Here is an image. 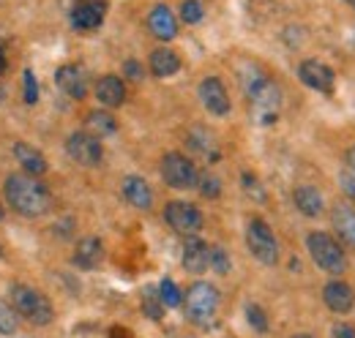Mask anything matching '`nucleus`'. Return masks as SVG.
<instances>
[{"label":"nucleus","mask_w":355,"mask_h":338,"mask_svg":"<svg viewBox=\"0 0 355 338\" xmlns=\"http://www.w3.org/2000/svg\"><path fill=\"white\" fill-rule=\"evenodd\" d=\"M6 199L19 215L36 218L52 208V194L44 183H39L33 175H11L6 177Z\"/></svg>","instance_id":"1"},{"label":"nucleus","mask_w":355,"mask_h":338,"mask_svg":"<svg viewBox=\"0 0 355 338\" xmlns=\"http://www.w3.org/2000/svg\"><path fill=\"white\" fill-rule=\"evenodd\" d=\"M306 249H309L311 259L320 270L331 273V276H342L347 270V254H345V246L328 235V232H309L306 238Z\"/></svg>","instance_id":"2"},{"label":"nucleus","mask_w":355,"mask_h":338,"mask_svg":"<svg viewBox=\"0 0 355 338\" xmlns=\"http://www.w3.org/2000/svg\"><path fill=\"white\" fill-rule=\"evenodd\" d=\"M11 305H14V311L19 314V317H25L28 322H33V325H49L52 319H55V311H52V305H49V300H46L42 292H36L33 287H25V284H17V287H11Z\"/></svg>","instance_id":"3"},{"label":"nucleus","mask_w":355,"mask_h":338,"mask_svg":"<svg viewBox=\"0 0 355 338\" xmlns=\"http://www.w3.org/2000/svg\"><path fill=\"white\" fill-rule=\"evenodd\" d=\"M186 303V317L194 322V325H202L208 328L216 317V308H219V290L208 281H197L189 287V292L183 297Z\"/></svg>","instance_id":"4"},{"label":"nucleus","mask_w":355,"mask_h":338,"mask_svg":"<svg viewBox=\"0 0 355 338\" xmlns=\"http://www.w3.org/2000/svg\"><path fill=\"white\" fill-rule=\"evenodd\" d=\"M246 246L252 256L263 265H276L279 262V243H276V235L270 232L263 218H252L249 226H246Z\"/></svg>","instance_id":"5"},{"label":"nucleus","mask_w":355,"mask_h":338,"mask_svg":"<svg viewBox=\"0 0 355 338\" xmlns=\"http://www.w3.org/2000/svg\"><path fill=\"white\" fill-rule=\"evenodd\" d=\"M162 177L167 186H173L178 191H186V188H194L197 186V167L191 159H186L183 153H167L162 159Z\"/></svg>","instance_id":"6"},{"label":"nucleus","mask_w":355,"mask_h":338,"mask_svg":"<svg viewBox=\"0 0 355 338\" xmlns=\"http://www.w3.org/2000/svg\"><path fill=\"white\" fill-rule=\"evenodd\" d=\"M164 221L175 229L178 235H183V238L197 235L202 229V213L197 211L191 202H167Z\"/></svg>","instance_id":"7"},{"label":"nucleus","mask_w":355,"mask_h":338,"mask_svg":"<svg viewBox=\"0 0 355 338\" xmlns=\"http://www.w3.org/2000/svg\"><path fill=\"white\" fill-rule=\"evenodd\" d=\"M66 150H69V156H71L77 164H83V167H96V164L101 161V156H104L98 136H93L90 131H74V134L66 139Z\"/></svg>","instance_id":"8"},{"label":"nucleus","mask_w":355,"mask_h":338,"mask_svg":"<svg viewBox=\"0 0 355 338\" xmlns=\"http://www.w3.org/2000/svg\"><path fill=\"white\" fill-rule=\"evenodd\" d=\"M298 77H301V82L306 84V87L317 90V93H331L334 84H336L334 69L320 63V60H304L301 69H298Z\"/></svg>","instance_id":"9"},{"label":"nucleus","mask_w":355,"mask_h":338,"mask_svg":"<svg viewBox=\"0 0 355 338\" xmlns=\"http://www.w3.org/2000/svg\"><path fill=\"white\" fill-rule=\"evenodd\" d=\"M107 0H74L71 6V25L80 30H93L104 22Z\"/></svg>","instance_id":"10"},{"label":"nucleus","mask_w":355,"mask_h":338,"mask_svg":"<svg viewBox=\"0 0 355 338\" xmlns=\"http://www.w3.org/2000/svg\"><path fill=\"white\" fill-rule=\"evenodd\" d=\"M200 101L205 104V109L216 118H224L230 112V96H227V87L222 84V80L216 77H205L200 82Z\"/></svg>","instance_id":"11"},{"label":"nucleus","mask_w":355,"mask_h":338,"mask_svg":"<svg viewBox=\"0 0 355 338\" xmlns=\"http://www.w3.org/2000/svg\"><path fill=\"white\" fill-rule=\"evenodd\" d=\"M55 80H58L60 90H63L66 96H71V98H85V93H88V74H85V69H80V66H74V63L60 66L58 74H55Z\"/></svg>","instance_id":"12"},{"label":"nucleus","mask_w":355,"mask_h":338,"mask_svg":"<svg viewBox=\"0 0 355 338\" xmlns=\"http://www.w3.org/2000/svg\"><path fill=\"white\" fill-rule=\"evenodd\" d=\"M208 256H211V249L205 246L202 238H197V235L186 238V243H183V267L189 273H194V276L205 273L208 270Z\"/></svg>","instance_id":"13"},{"label":"nucleus","mask_w":355,"mask_h":338,"mask_svg":"<svg viewBox=\"0 0 355 338\" xmlns=\"http://www.w3.org/2000/svg\"><path fill=\"white\" fill-rule=\"evenodd\" d=\"M331 224H334V232H336L339 243L347 246V249H355V211L353 208L345 205V202L334 205V211H331Z\"/></svg>","instance_id":"14"},{"label":"nucleus","mask_w":355,"mask_h":338,"mask_svg":"<svg viewBox=\"0 0 355 338\" xmlns=\"http://www.w3.org/2000/svg\"><path fill=\"white\" fill-rule=\"evenodd\" d=\"M322 300H325V305L334 311V314H350L355 305V292L350 284H345V281H331V284H325V290H322Z\"/></svg>","instance_id":"15"},{"label":"nucleus","mask_w":355,"mask_h":338,"mask_svg":"<svg viewBox=\"0 0 355 338\" xmlns=\"http://www.w3.org/2000/svg\"><path fill=\"white\" fill-rule=\"evenodd\" d=\"M148 25H150V33L156 36V39H162V42H170V39H175L178 33V22H175V14L167 8V6H153V11H150V17H148Z\"/></svg>","instance_id":"16"},{"label":"nucleus","mask_w":355,"mask_h":338,"mask_svg":"<svg viewBox=\"0 0 355 338\" xmlns=\"http://www.w3.org/2000/svg\"><path fill=\"white\" fill-rule=\"evenodd\" d=\"M96 98L104 104V107H121L123 101H126V84L121 77H115V74H107V77H101L98 84H96Z\"/></svg>","instance_id":"17"},{"label":"nucleus","mask_w":355,"mask_h":338,"mask_svg":"<svg viewBox=\"0 0 355 338\" xmlns=\"http://www.w3.org/2000/svg\"><path fill=\"white\" fill-rule=\"evenodd\" d=\"M14 159H17L19 167L25 169L28 175H33V177H39V175L46 172V159L28 142H17L14 145Z\"/></svg>","instance_id":"18"},{"label":"nucleus","mask_w":355,"mask_h":338,"mask_svg":"<svg viewBox=\"0 0 355 338\" xmlns=\"http://www.w3.org/2000/svg\"><path fill=\"white\" fill-rule=\"evenodd\" d=\"M123 197L132 202L137 211H150V205H153V191H150V186L142 180V177H126L123 180Z\"/></svg>","instance_id":"19"},{"label":"nucleus","mask_w":355,"mask_h":338,"mask_svg":"<svg viewBox=\"0 0 355 338\" xmlns=\"http://www.w3.org/2000/svg\"><path fill=\"white\" fill-rule=\"evenodd\" d=\"M104 259V246L98 238H85L77 243V254H74V265L83 267V270H93L98 267Z\"/></svg>","instance_id":"20"},{"label":"nucleus","mask_w":355,"mask_h":338,"mask_svg":"<svg viewBox=\"0 0 355 338\" xmlns=\"http://www.w3.org/2000/svg\"><path fill=\"white\" fill-rule=\"evenodd\" d=\"M293 199H295V208L304 213L306 218H317V215H322L325 202H322V194H320L314 186H298V188H295V194H293Z\"/></svg>","instance_id":"21"},{"label":"nucleus","mask_w":355,"mask_h":338,"mask_svg":"<svg viewBox=\"0 0 355 338\" xmlns=\"http://www.w3.org/2000/svg\"><path fill=\"white\" fill-rule=\"evenodd\" d=\"M178 69H180V57H178L173 49H156V52H150V71L156 77H173Z\"/></svg>","instance_id":"22"},{"label":"nucleus","mask_w":355,"mask_h":338,"mask_svg":"<svg viewBox=\"0 0 355 338\" xmlns=\"http://www.w3.org/2000/svg\"><path fill=\"white\" fill-rule=\"evenodd\" d=\"M189 148L197 150V153H202L208 161H216L219 159V148H216L214 136L208 131H202V128H197V131L189 134Z\"/></svg>","instance_id":"23"},{"label":"nucleus","mask_w":355,"mask_h":338,"mask_svg":"<svg viewBox=\"0 0 355 338\" xmlns=\"http://www.w3.org/2000/svg\"><path fill=\"white\" fill-rule=\"evenodd\" d=\"M85 126H88V131L93 136H107V134H115L118 131L115 118L110 112H104V109H93L88 118H85Z\"/></svg>","instance_id":"24"},{"label":"nucleus","mask_w":355,"mask_h":338,"mask_svg":"<svg viewBox=\"0 0 355 338\" xmlns=\"http://www.w3.org/2000/svg\"><path fill=\"white\" fill-rule=\"evenodd\" d=\"M17 330H19V314L14 311V305L8 300H0V333L14 336Z\"/></svg>","instance_id":"25"},{"label":"nucleus","mask_w":355,"mask_h":338,"mask_svg":"<svg viewBox=\"0 0 355 338\" xmlns=\"http://www.w3.org/2000/svg\"><path fill=\"white\" fill-rule=\"evenodd\" d=\"M159 300L164 303V308H178V305L183 303V295H180V290H178L175 281L164 278V281L159 284Z\"/></svg>","instance_id":"26"},{"label":"nucleus","mask_w":355,"mask_h":338,"mask_svg":"<svg viewBox=\"0 0 355 338\" xmlns=\"http://www.w3.org/2000/svg\"><path fill=\"white\" fill-rule=\"evenodd\" d=\"M142 311L153 319V322H159L162 319V314H164V303L159 300V292H145V297H142Z\"/></svg>","instance_id":"27"},{"label":"nucleus","mask_w":355,"mask_h":338,"mask_svg":"<svg viewBox=\"0 0 355 338\" xmlns=\"http://www.w3.org/2000/svg\"><path fill=\"white\" fill-rule=\"evenodd\" d=\"M202 3L200 0H183L180 3V19L183 22H189V25H197L200 19H202Z\"/></svg>","instance_id":"28"},{"label":"nucleus","mask_w":355,"mask_h":338,"mask_svg":"<svg viewBox=\"0 0 355 338\" xmlns=\"http://www.w3.org/2000/svg\"><path fill=\"white\" fill-rule=\"evenodd\" d=\"M197 186H200V194H202L205 199H216V197L222 194V183H219V177H214V175H200V177H197Z\"/></svg>","instance_id":"29"},{"label":"nucleus","mask_w":355,"mask_h":338,"mask_svg":"<svg viewBox=\"0 0 355 338\" xmlns=\"http://www.w3.org/2000/svg\"><path fill=\"white\" fill-rule=\"evenodd\" d=\"M246 319H249V325H252L257 333H266V330H268V317H266V311H263L260 305L249 303V305H246Z\"/></svg>","instance_id":"30"},{"label":"nucleus","mask_w":355,"mask_h":338,"mask_svg":"<svg viewBox=\"0 0 355 338\" xmlns=\"http://www.w3.org/2000/svg\"><path fill=\"white\" fill-rule=\"evenodd\" d=\"M208 267H214L219 276L224 273H230V254L224 251V249H211V256H208Z\"/></svg>","instance_id":"31"},{"label":"nucleus","mask_w":355,"mask_h":338,"mask_svg":"<svg viewBox=\"0 0 355 338\" xmlns=\"http://www.w3.org/2000/svg\"><path fill=\"white\" fill-rule=\"evenodd\" d=\"M25 104H36L39 101V82H36V74L31 69H25Z\"/></svg>","instance_id":"32"},{"label":"nucleus","mask_w":355,"mask_h":338,"mask_svg":"<svg viewBox=\"0 0 355 338\" xmlns=\"http://www.w3.org/2000/svg\"><path fill=\"white\" fill-rule=\"evenodd\" d=\"M243 186H246V194H249V197H254L257 202H263V199H266V191H263V186L257 183V177H254V175H249V172H246V175H243Z\"/></svg>","instance_id":"33"},{"label":"nucleus","mask_w":355,"mask_h":338,"mask_svg":"<svg viewBox=\"0 0 355 338\" xmlns=\"http://www.w3.org/2000/svg\"><path fill=\"white\" fill-rule=\"evenodd\" d=\"M339 186H342V191H345L350 199H355V172H350L347 167L342 169V172H339Z\"/></svg>","instance_id":"34"},{"label":"nucleus","mask_w":355,"mask_h":338,"mask_svg":"<svg viewBox=\"0 0 355 338\" xmlns=\"http://www.w3.org/2000/svg\"><path fill=\"white\" fill-rule=\"evenodd\" d=\"M331 338H355V328L353 325H347V322H339V325H334Z\"/></svg>","instance_id":"35"},{"label":"nucleus","mask_w":355,"mask_h":338,"mask_svg":"<svg viewBox=\"0 0 355 338\" xmlns=\"http://www.w3.org/2000/svg\"><path fill=\"white\" fill-rule=\"evenodd\" d=\"M123 71L129 74V80H137V82L142 80V69H139V66H137L134 60H126V66H123Z\"/></svg>","instance_id":"36"},{"label":"nucleus","mask_w":355,"mask_h":338,"mask_svg":"<svg viewBox=\"0 0 355 338\" xmlns=\"http://www.w3.org/2000/svg\"><path fill=\"white\" fill-rule=\"evenodd\" d=\"M347 169H350V172H355V145L347 150Z\"/></svg>","instance_id":"37"},{"label":"nucleus","mask_w":355,"mask_h":338,"mask_svg":"<svg viewBox=\"0 0 355 338\" xmlns=\"http://www.w3.org/2000/svg\"><path fill=\"white\" fill-rule=\"evenodd\" d=\"M110 336H112V338H132L126 330H121V328H112V333H110Z\"/></svg>","instance_id":"38"},{"label":"nucleus","mask_w":355,"mask_h":338,"mask_svg":"<svg viewBox=\"0 0 355 338\" xmlns=\"http://www.w3.org/2000/svg\"><path fill=\"white\" fill-rule=\"evenodd\" d=\"M6 71V52H3V46H0V74Z\"/></svg>","instance_id":"39"},{"label":"nucleus","mask_w":355,"mask_h":338,"mask_svg":"<svg viewBox=\"0 0 355 338\" xmlns=\"http://www.w3.org/2000/svg\"><path fill=\"white\" fill-rule=\"evenodd\" d=\"M293 338H311V336H306V333H298V336H293Z\"/></svg>","instance_id":"40"},{"label":"nucleus","mask_w":355,"mask_h":338,"mask_svg":"<svg viewBox=\"0 0 355 338\" xmlns=\"http://www.w3.org/2000/svg\"><path fill=\"white\" fill-rule=\"evenodd\" d=\"M0 221H3V208H0Z\"/></svg>","instance_id":"41"},{"label":"nucleus","mask_w":355,"mask_h":338,"mask_svg":"<svg viewBox=\"0 0 355 338\" xmlns=\"http://www.w3.org/2000/svg\"><path fill=\"white\" fill-rule=\"evenodd\" d=\"M347 3H350V6H355V0H347Z\"/></svg>","instance_id":"42"},{"label":"nucleus","mask_w":355,"mask_h":338,"mask_svg":"<svg viewBox=\"0 0 355 338\" xmlns=\"http://www.w3.org/2000/svg\"><path fill=\"white\" fill-rule=\"evenodd\" d=\"M0 256H3V249H0Z\"/></svg>","instance_id":"43"}]
</instances>
